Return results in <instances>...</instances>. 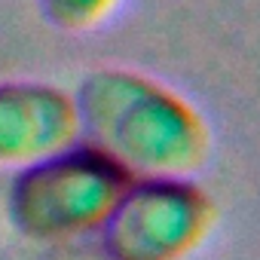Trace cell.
<instances>
[{"label": "cell", "instance_id": "cell-3", "mask_svg": "<svg viewBox=\"0 0 260 260\" xmlns=\"http://www.w3.org/2000/svg\"><path fill=\"white\" fill-rule=\"evenodd\" d=\"M214 220V202L190 178H132L98 236L107 260H187Z\"/></svg>", "mask_w": 260, "mask_h": 260}, {"label": "cell", "instance_id": "cell-4", "mask_svg": "<svg viewBox=\"0 0 260 260\" xmlns=\"http://www.w3.org/2000/svg\"><path fill=\"white\" fill-rule=\"evenodd\" d=\"M80 141L74 95L52 83H0V166H25Z\"/></svg>", "mask_w": 260, "mask_h": 260}, {"label": "cell", "instance_id": "cell-1", "mask_svg": "<svg viewBox=\"0 0 260 260\" xmlns=\"http://www.w3.org/2000/svg\"><path fill=\"white\" fill-rule=\"evenodd\" d=\"M80 138L132 178H190L211 153L202 113L175 89L125 68H98L77 86Z\"/></svg>", "mask_w": 260, "mask_h": 260}, {"label": "cell", "instance_id": "cell-5", "mask_svg": "<svg viewBox=\"0 0 260 260\" xmlns=\"http://www.w3.org/2000/svg\"><path fill=\"white\" fill-rule=\"evenodd\" d=\"M122 0H37L40 16L61 31H89L110 19Z\"/></svg>", "mask_w": 260, "mask_h": 260}, {"label": "cell", "instance_id": "cell-2", "mask_svg": "<svg viewBox=\"0 0 260 260\" xmlns=\"http://www.w3.org/2000/svg\"><path fill=\"white\" fill-rule=\"evenodd\" d=\"M128 184L132 175L80 138L16 172L7 214L25 239L64 242L98 233Z\"/></svg>", "mask_w": 260, "mask_h": 260}]
</instances>
